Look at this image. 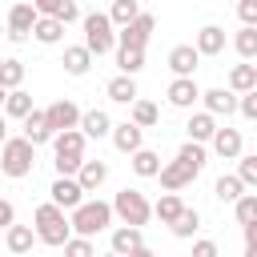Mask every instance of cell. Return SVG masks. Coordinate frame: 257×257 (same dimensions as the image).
I'll return each mask as SVG.
<instances>
[{
	"instance_id": "6da1fadb",
	"label": "cell",
	"mask_w": 257,
	"mask_h": 257,
	"mask_svg": "<svg viewBox=\"0 0 257 257\" xmlns=\"http://www.w3.org/2000/svg\"><path fill=\"white\" fill-rule=\"evenodd\" d=\"M32 229H36L40 245H48V249H64V245L76 237V233H72V217H68L56 201L36 205V213H32Z\"/></svg>"
},
{
	"instance_id": "7a4b0ae2",
	"label": "cell",
	"mask_w": 257,
	"mask_h": 257,
	"mask_svg": "<svg viewBox=\"0 0 257 257\" xmlns=\"http://www.w3.org/2000/svg\"><path fill=\"white\" fill-rule=\"evenodd\" d=\"M80 28H84V44L92 48V56H108L120 48V28L112 24L108 12H84Z\"/></svg>"
},
{
	"instance_id": "3957f363",
	"label": "cell",
	"mask_w": 257,
	"mask_h": 257,
	"mask_svg": "<svg viewBox=\"0 0 257 257\" xmlns=\"http://www.w3.org/2000/svg\"><path fill=\"white\" fill-rule=\"evenodd\" d=\"M84 133L80 128H68V133H56L52 141V165H56V177H76L80 165H84Z\"/></svg>"
},
{
	"instance_id": "277c9868",
	"label": "cell",
	"mask_w": 257,
	"mask_h": 257,
	"mask_svg": "<svg viewBox=\"0 0 257 257\" xmlns=\"http://www.w3.org/2000/svg\"><path fill=\"white\" fill-rule=\"evenodd\" d=\"M32 165H36V145L28 137H8L4 149H0V173L20 181V177L32 173Z\"/></svg>"
},
{
	"instance_id": "5b68a950",
	"label": "cell",
	"mask_w": 257,
	"mask_h": 257,
	"mask_svg": "<svg viewBox=\"0 0 257 257\" xmlns=\"http://www.w3.org/2000/svg\"><path fill=\"white\" fill-rule=\"evenodd\" d=\"M68 217H72V233H76V237H96V233H104V229L112 225L116 209H112L108 201H84V205L72 209Z\"/></svg>"
},
{
	"instance_id": "8992f818",
	"label": "cell",
	"mask_w": 257,
	"mask_h": 257,
	"mask_svg": "<svg viewBox=\"0 0 257 257\" xmlns=\"http://www.w3.org/2000/svg\"><path fill=\"white\" fill-rule=\"evenodd\" d=\"M112 209H116V221H120V225H137V229L149 225V217H157V213H153V201H149L141 189H128V185L112 197Z\"/></svg>"
},
{
	"instance_id": "52a82bcc",
	"label": "cell",
	"mask_w": 257,
	"mask_h": 257,
	"mask_svg": "<svg viewBox=\"0 0 257 257\" xmlns=\"http://www.w3.org/2000/svg\"><path fill=\"white\" fill-rule=\"evenodd\" d=\"M36 20H40V12H36V4H32V0L12 4V8H8V40H12V44L28 40V36H32V28H36Z\"/></svg>"
},
{
	"instance_id": "ba28073f",
	"label": "cell",
	"mask_w": 257,
	"mask_h": 257,
	"mask_svg": "<svg viewBox=\"0 0 257 257\" xmlns=\"http://www.w3.org/2000/svg\"><path fill=\"white\" fill-rule=\"evenodd\" d=\"M48 201H56L64 213H72V209L84 205V185H80L76 177H56V181L48 185Z\"/></svg>"
},
{
	"instance_id": "9c48e42d",
	"label": "cell",
	"mask_w": 257,
	"mask_h": 257,
	"mask_svg": "<svg viewBox=\"0 0 257 257\" xmlns=\"http://www.w3.org/2000/svg\"><path fill=\"white\" fill-rule=\"evenodd\" d=\"M165 96H169V104H173V108H189V112H193V104L205 96V88H201L193 76H173V80H169V88H165Z\"/></svg>"
},
{
	"instance_id": "30bf717a",
	"label": "cell",
	"mask_w": 257,
	"mask_h": 257,
	"mask_svg": "<svg viewBox=\"0 0 257 257\" xmlns=\"http://www.w3.org/2000/svg\"><path fill=\"white\" fill-rule=\"evenodd\" d=\"M44 112H48V124H52V133H68V128H80V120H84V112H80V108H76V100H68V96L52 100Z\"/></svg>"
},
{
	"instance_id": "8fae6325",
	"label": "cell",
	"mask_w": 257,
	"mask_h": 257,
	"mask_svg": "<svg viewBox=\"0 0 257 257\" xmlns=\"http://www.w3.org/2000/svg\"><path fill=\"white\" fill-rule=\"evenodd\" d=\"M157 32V16L153 12H141L128 28H120V48H145Z\"/></svg>"
},
{
	"instance_id": "7c38bea8",
	"label": "cell",
	"mask_w": 257,
	"mask_h": 257,
	"mask_svg": "<svg viewBox=\"0 0 257 257\" xmlns=\"http://www.w3.org/2000/svg\"><path fill=\"white\" fill-rule=\"evenodd\" d=\"M201 104H205V112H213V116H233V112H241V96H237L233 88H205Z\"/></svg>"
},
{
	"instance_id": "4fadbf2b",
	"label": "cell",
	"mask_w": 257,
	"mask_h": 257,
	"mask_svg": "<svg viewBox=\"0 0 257 257\" xmlns=\"http://www.w3.org/2000/svg\"><path fill=\"white\" fill-rule=\"evenodd\" d=\"M209 149H213L221 161H241V157H245V141H241V128H229V124H221Z\"/></svg>"
},
{
	"instance_id": "5bb4252c",
	"label": "cell",
	"mask_w": 257,
	"mask_h": 257,
	"mask_svg": "<svg viewBox=\"0 0 257 257\" xmlns=\"http://www.w3.org/2000/svg\"><path fill=\"white\" fill-rule=\"evenodd\" d=\"M112 145H116V153H124V157L141 153V149H145V128H141L137 120H120V124L112 128Z\"/></svg>"
},
{
	"instance_id": "9a60e30c",
	"label": "cell",
	"mask_w": 257,
	"mask_h": 257,
	"mask_svg": "<svg viewBox=\"0 0 257 257\" xmlns=\"http://www.w3.org/2000/svg\"><path fill=\"white\" fill-rule=\"evenodd\" d=\"M217 128H221V124H217V116H213V112H205V108H201V112H193V116L185 120V133H189V141H197V145H213Z\"/></svg>"
},
{
	"instance_id": "2e32d148",
	"label": "cell",
	"mask_w": 257,
	"mask_h": 257,
	"mask_svg": "<svg viewBox=\"0 0 257 257\" xmlns=\"http://www.w3.org/2000/svg\"><path fill=\"white\" fill-rule=\"evenodd\" d=\"M197 64H201L197 44H177V48H169V68H173V76H193Z\"/></svg>"
},
{
	"instance_id": "e0dca14e",
	"label": "cell",
	"mask_w": 257,
	"mask_h": 257,
	"mask_svg": "<svg viewBox=\"0 0 257 257\" xmlns=\"http://www.w3.org/2000/svg\"><path fill=\"white\" fill-rule=\"evenodd\" d=\"M20 137H28L36 149H40V145H48V141H56V133H52V124H48V112H44V108L28 112V116H24V133H20Z\"/></svg>"
},
{
	"instance_id": "ac0fdd59",
	"label": "cell",
	"mask_w": 257,
	"mask_h": 257,
	"mask_svg": "<svg viewBox=\"0 0 257 257\" xmlns=\"http://www.w3.org/2000/svg\"><path fill=\"white\" fill-rule=\"evenodd\" d=\"M193 181H197V173H193L185 161H169V165L161 169V189H165V193H181V189L193 185Z\"/></svg>"
},
{
	"instance_id": "d6986e66",
	"label": "cell",
	"mask_w": 257,
	"mask_h": 257,
	"mask_svg": "<svg viewBox=\"0 0 257 257\" xmlns=\"http://www.w3.org/2000/svg\"><path fill=\"white\" fill-rule=\"evenodd\" d=\"M108 245H112V253L128 257V253H137V249L145 245V233H141L137 225H116V229L108 233Z\"/></svg>"
},
{
	"instance_id": "ffe728a7",
	"label": "cell",
	"mask_w": 257,
	"mask_h": 257,
	"mask_svg": "<svg viewBox=\"0 0 257 257\" xmlns=\"http://www.w3.org/2000/svg\"><path fill=\"white\" fill-rule=\"evenodd\" d=\"M193 44H197L201 56H221L225 52V28L221 24H205V28H197Z\"/></svg>"
},
{
	"instance_id": "44dd1931",
	"label": "cell",
	"mask_w": 257,
	"mask_h": 257,
	"mask_svg": "<svg viewBox=\"0 0 257 257\" xmlns=\"http://www.w3.org/2000/svg\"><path fill=\"white\" fill-rule=\"evenodd\" d=\"M60 64H64L68 76H84V72L92 68V48H88V44H64Z\"/></svg>"
},
{
	"instance_id": "7402d4cb",
	"label": "cell",
	"mask_w": 257,
	"mask_h": 257,
	"mask_svg": "<svg viewBox=\"0 0 257 257\" xmlns=\"http://www.w3.org/2000/svg\"><path fill=\"white\" fill-rule=\"evenodd\" d=\"M104 92H108L112 104H128V108L141 100V92H137V76H112V80L104 84Z\"/></svg>"
},
{
	"instance_id": "603a6c76",
	"label": "cell",
	"mask_w": 257,
	"mask_h": 257,
	"mask_svg": "<svg viewBox=\"0 0 257 257\" xmlns=\"http://www.w3.org/2000/svg\"><path fill=\"white\" fill-rule=\"evenodd\" d=\"M112 116L104 112V108H88L84 112V120H80V133L88 137V141H100V137H112Z\"/></svg>"
},
{
	"instance_id": "cb8c5ba5",
	"label": "cell",
	"mask_w": 257,
	"mask_h": 257,
	"mask_svg": "<svg viewBox=\"0 0 257 257\" xmlns=\"http://www.w3.org/2000/svg\"><path fill=\"white\" fill-rule=\"evenodd\" d=\"M32 241H40L32 225H12V229H4V249H8L12 257L28 253V249H32Z\"/></svg>"
},
{
	"instance_id": "d4e9b609",
	"label": "cell",
	"mask_w": 257,
	"mask_h": 257,
	"mask_svg": "<svg viewBox=\"0 0 257 257\" xmlns=\"http://www.w3.org/2000/svg\"><path fill=\"white\" fill-rule=\"evenodd\" d=\"M213 197H217L221 205H237V201L245 197V181H241L237 173H225V177H217V185H213Z\"/></svg>"
},
{
	"instance_id": "484cf974",
	"label": "cell",
	"mask_w": 257,
	"mask_h": 257,
	"mask_svg": "<svg viewBox=\"0 0 257 257\" xmlns=\"http://www.w3.org/2000/svg\"><path fill=\"white\" fill-rule=\"evenodd\" d=\"M229 88L237 92V96H245V92H257V64H233L229 68Z\"/></svg>"
},
{
	"instance_id": "4316f807",
	"label": "cell",
	"mask_w": 257,
	"mask_h": 257,
	"mask_svg": "<svg viewBox=\"0 0 257 257\" xmlns=\"http://www.w3.org/2000/svg\"><path fill=\"white\" fill-rule=\"evenodd\" d=\"M64 28H68L64 20H56V16H40L36 28H32V40H36V44H60V40H64Z\"/></svg>"
},
{
	"instance_id": "83f0119b",
	"label": "cell",
	"mask_w": 257,
	"mask_h": 257,
	"mask_svg": "<svg viewBox=\"0 0 257 257\" xmlns=\"http://www.w3.org/2000/svg\"><path fill=\"white\" fill-rule=\"evenodd\" d=\"M185 209H189V205H185L177 193H161V197L153 201V213H157V221H161V225H173Z\"/></svg>"
},
{
	"instance_id": "f1b7e54d",
	"label": "cell",
	"mask_w": 257,
	"mask_h": 257,
	"mask_svg": "<svg viewBox=\"0 0 257 257\" xmlns=\"http://www.w3.org/2000/svg\"><path fill=\"white\" fill-rule=\"evenodd\" d=\"M76 181L84 185V193H96V189L108 181V165H104V161H84L80 173H76Z\"/></svg>"
},
{
	"instance_id": "f546056e",
	"label": "cell",
	"mask_w": 257,
	"mask_h": 257,
	"mask_svg": "<svg viewBox=\"0 0 257 257\" xmlns=\"http://www.w3.org/2000/svg\"><path fill=\"white\" fill-rule=\"evenodd\" d=\"M4 112H8L12 120H24L28 112H36V108H32V92H24V88L4 92Z\"/></svg>"
},
{
	"instance_id": "4dcf8cb0",
	"label": "cell",
	"mask_w": 257,
	"mask_h": 257,
	"mask_svg": "<svg viewBox=\"0 0 257 257\" xmlns=\"http://www.w3.org/2000/svg\"><path fill=\"white\" fill-rule=\"evenodd\" d=\"M128 165H133V173H137V177H161V169H165V165H161V157H157L153 149L133 153V157H128Z\"/></svg>"
},
{
	"instance_id": "1f68e13d",
	"label": "cell",
	"mask_w": 257,
	"mask_h": 257,
	"mask_svg": "<svg viewBox=\"0 0 257 257\" xmlns=\"http://www.w3.org/2000/svg\"><path fill=\"white\" fill-rule=\"evenodd\" d=\"M116 68L120 76H137L145 68V48H116Z\"/></svg>"
},
{
	"instance_id": "d6a6232c",
	"label": "cell",
	"mask_w": 257,
	"mask_h": 257,
	"mask_svg": "<svg viewBox=\"0 0 257 257\" xmlns=\"http://www.w3.org/2000/svg\"><path fill=\"white\" fill-rule=\"evenodd\" d=\"M128 120H137L141 128H153V124L161 120V108H157L153 100H145V96H141V100H137V104L128 108Z\"/></svg>"
},
{
	"instance_id": "836d02e7",
	"label": "cell",
	"mask_w": 257,
	"mask_h": 257,
	"mask_svg": "<svg viewBox=\"0 0 257 257\" xmlns=\"http://www.w3.org/2000/svg\"><path fill=\"white\" fill-rule=\"evenodd\" d=\"M177 161H185L193 173H201V169H205V161H209V153H205V145H197V141H185V145L177 149Z\"/></svg>"
},
{
	"instance_id": "e575fe53",
	"label": "cell",
	"mask_w": 257,
	"mask_h": 257,
	"mask_svg": "<svg viewBox=\"0 0 257 257\" xmlns=\"http://www.w3.org/2000/svg\"><path fill=\"white\" fill-rule=\"evenodd\" d=\"M169 229H173V237L189 241V237H197V229H201V213H197V209H185V213H181Z\"/></svg>"
},
{
	"instance_id": "d590c367",
	"label": "cell",
	"mask_w": 257,
	"mask_h": 257,
	"mask_svg": "<svg viewBox=\"0 0 257 257\" xmlns=\"http://www.w3.org/2000/svg\"><path fill=\"white\" fill-rule=\"evenodd\" d=\"M108 16H112V24H116V28H128V24L141 16V4H137V0H112Z\"/></svg>"
},
{
	"instance_id": "8d00e7d4",
	"label": "cell",
	"mask_w": 257,
	"mask_h": 257,
	"mask_svg": "<svg viewBox=\"0 0 257 257\" xmlns=\"http://www.w3.org/2000/svg\"><path fill=\"white\" fill-rule=\"evenodd\" d=\"M20 80H24V60L8 56V60H4V68H0V84H4V92H16V88H20Z\"/></svg>"
},
{
	"instance_id": "74e56055",
	"label": "cell",
	"mask_w": 257,
	"mask_h": 257,
	"mask_svg": "<svg viewBox=\"0 0 257 257\" xmlns=\"http://www.w3.org/2000/svg\"><path fill=\"white\" fill-rule=\"evenodd\" d=\"M233 48H237L241 60H257V28H245L241 24V32L233 36Z\"/></svg>"
},
{
	"instance_id": "f35d334b",
	"label": "cell",
	"mask_w": 257,
	"mask_h": 257,
	"mask_svg": "<svg viewBox=\"0 0 257 257\" xmlns=\"http://www.w3.org/2000/svg\"><path fill=\"white\" fill-rule=\"evenodd\" d=\"M233 217H237L241 229H245V225H257V193H245V197L233 205Z\"/></svg>"
},
{
	"instance_id": "ab89813d",
	"label": "cell",
	"mask_w": 257,
	"mask_h": 257,
	"mask_svg": "<svg viewBox=\"0 0 257 257\" xmlns=\"http://www.w3.org/2000/svg\"><path fill=\"white\" fill-rule=\"evenodd\" d=\"M237 177L245 181V189H257V153H245L237 161Z\"/></svg>"
},
{
	"instance_id": "60d3db41",
	"label": "cell",
	"mask_w": 257,
	"mask_h": 257,
	"mask_svg": "<svg viewBox=\"0 0 257 257\" xmlns=\"http://www.w3.org/2000/svg\"><path fill=\"white\" fill-rule=\"evenodd\" d=\"M64 257H100V253H96L92 237H72V241L64 245Z\"/></svg>"
},
{
	"instance_id": "b9f144b4",
	"label": "cell",
	"mask_w": 257,
	"mask_h": 257,
	"mask_svg": "<svg viewBox=\"0 0 257 257\" xmlns=\"http://www.w3.org/2000/svg\"><path fill=\"white\" fill-rule=\"evenodd\" d=\"M237 16L245 28H257V0H237Z\"/></svg>"
},
{
	"instance_id": "7bdbcfd3",
	"label": "cell",
	"mask_w": 257,
	"mask_h": 257,
	"mask_svg": "<svg viewBox=\"0 0 257 257\" xmlns=\"http://www.w3.org/2000/svg\"><path fill=\"white\" fill-rule=\"evenodd\" d=\"M189 257H221V249H217V241H209V237H197Z\"/></svg>"
},
{
	"instance_id": "ee69618b",
	"label": "cell",
	"mask_w": 257,
	"mask_h": 257,
	"mask_svg": "<svg viewBox=\"0 0 257 257\" xmlns=\"http://www.w3.org/2000/svg\"><path fill=\"white\" fill-rule=\"evenodd\" d=\"M32 4H36L40 16H60V8H64L68 0H32Z\"/></svg>"
},
{
	"instance_id": "f6af8a7d",
	"label": "cell",
	"mask_w": 257,
	"mask_h": 257,
	"mask_svg": "<svg viewBox=\"0 0 257 257\" xmlns=\"http://www.w3.org/2000/svg\"><path fill=\"white\" fill-rule=\"evenodd\" d=\"M241 116L245 120H257V92H245L241 96Z\"/></svg>"
},
{
	"instance_id": "bcb514c9",
	"label": "cell",
	"mask_w": 257,
	"mask_h": 257,
	"mask_svg": "<svg viewBox=\"0 0 257 257\" xmlns=\"http://www.w3.org/2000/svg\"><path fill=\"white\" fill-rule=\"evenodd\" d=\"M0 225H4V229L16 225V209H12V201H0Z\"/></svg>"
},
{
	"instance_id": "7dc6e473",
	"label": "cell",
	"mask_w": 257,
	"mask_h": 257,
	"mask_svg": "<svg viewBox=\"0 0 257 257\" xmlns=\"http://www.w3.org/2000/svg\"><path fill=\"white\" fill-rule=\"evenodd\" d=\"M241 233H245V245H257V225H245Z\"/></svg>"
},
{
	"instance_id": "c3c4849f",
	"label": "cell",
	"mask_w": 257,
	"mask_h": 257,
	"mask_svg": "<svg viewBox=\"0 0 257 257\" xmlns=\"http://www.w3.org/2000/svg\"><path fill=\"white\" fill-rule=\"evenodd\" d=\"M128 257H157V253H153L149 245H141V249H137V253H128Z\"/></svg>"
},
{
	"instance_id": "681fc988",
	"label": "cell",
	"mask_w": 257,
	"mask_h": 257,
	"mask_svg": "<svg viewBox=\"0 0 257 257\" xmlns=\"http://www.w3.org/2000/svg\"><path fill=\"white\" fill-rule=\"evenodd\" d=\"M245 257H257V245H245Z\"/></svg>"
},
{
	"instance_id": "f907efd6",
	"label": "cell",
	"mask_w": 257,
	"mask_h": 257,
	"mask_svg": "<svg viewBox=\"0 0 257 257\" xmlns=\"http://www.w3.org/2000/svg\"><path fill=\"white\" fill-rule=\"evenodd\" d=\"M100 257H120V253H112V249H108V253H100Z\"/></svg>"
}]
</instances>
